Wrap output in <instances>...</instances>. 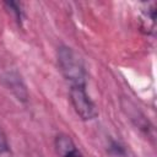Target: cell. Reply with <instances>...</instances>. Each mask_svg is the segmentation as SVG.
<instances>
[{
    "mask_svg": "<svg viewBox=\"0 0 157 157\" xmlns=\"http://www.w3.org/2000/svg\"><path fill=\"white\" fill-rule=\"evenodd\" d=\"M56 56L59 70L70 86H86L87 74L80 56L66 45L58 48Z\"/></svg>",
    "mask_w": 157,
    "mask_h": 157,
    "instance_id": "obj_1",
    "label": "cell"
},
{
    "mask_svg": "<svg viewBox=\"0 0 157 157\" xmlns=\"http://www.w3.org/2000/svg\"><path fill=\"white\" fill-rule=\"evenodd\" d=\"M70 102L80 119L88 121L98 117V109L86 91V86H70Z\"/></svg>",
    "mask_w": 157,
    "mask_h": 157,
    "instance_id": "obj_2",
    "label": "cell"
},
{
    "mask_svg": "<svg viewBox=\"0 0 157 157\" xmlns=\"http://www.w3.org/2000/svg\"><path fill=\"white\" fill-rule=\"evenodd\" d=\"M2 81L6 88L16 97L17 101L26 103L28 101V91L21 75L17 71H7L2 75Z\"/></svg>",
    "mask_w": 157,
    "mask_h": 157,
    "instance_id": "obj_3",
    "label": "cell"
},
{
    "mask_svg": "<svg viewBox=\"0 0 157 157\" xmlns=\"http://www.w3.org/2000/svg\"><path fill=\"white\" fill-rule=\"evenodd\" d=\"M75 148H76V146H75L74 141L70 139V136L61 134L55 137V150H56V153L59 155V157L66 155L67 152H70Z\"/></svg>",
    "mask_w": 157,
    "mask_h": 157,
    "instance_id": "obj_4",
    "label": "cell"
},
{
    "mask_svg": "<svg viewBox=\"0 0 157 157\" xmlns=\"http://www.w3.org/2000/svg\"><path fill=\"white\" fill-rule=\"evenodd\" d=\"M156 6L155 2H151L147 5V9L144 10V16L141 20L142 21V28L146 29L147 33H152L155 29V18H156Z\"/></svg>",
    "mask_w": 157,
    "mask_h": 157,
    "instance_id": "obj_5",
    "label": "cell"
},
{
    "mask_svg": "<svg viewBox=\"0 0 157 157\" xmlns=\"http://www.w3.org/2000/svg\"><path fill=\"white\" fill-rule=\"evenodd\" d=\"M4 5L9 10V12H11V15L15 17V20L17 21V23L18 25H22L23 18H25V12L22 10V5L18 4V2H16V1H6V2H4Z\"/></svg>",
    "mask_w": 157,
    "mask_h": 157,
    "instance_id": "obj_6",
    "label": "cell"
},
{
    "mask_svg": "<svg viewBox=\"0 0 157 157\" xmlns=\"http://www.w3.org/2000/svg\"><path fill=\"white\" fill-rule=\"evenodd\" d=\"M0 157H13L5 132L0 129Z\"/></svg>",
    "mask_w": 157,
    "mask_h": 157,
    "instance_id": "obj_7",
    "label": "cell"
},
{
    "mask_svg": "<svg viewBox=\"0 0 157 157\" xmlns=\"http://www.w3.org/2000/svg\"><path fill=\"white\" fill-rule=\"evenodd\" d=\"M108 151H109L112 157H129L126 151H125V148H124V146H121L117 141H112L110 142V145L108 147Z\"/></svg>",
    "mask_w": 157,
    "mask_h": 157,
    "instance_id": "obj_8",
    "label": "cell"
},
{
    "mask_svg": "<svg viewBox=\"0 0 157 157\" xmlns=\"http://www.w3.org/2000/svg\"><path fill=\"white\" fill-rule=\"evenodd\" d=\"M61 157H83V156L81 155V152H80L77 148H75V150L67 152L66 155H64V156H61Z\"/></svg>",
    "mask_w": 157,
    "mask_h": 157,
    "instance_id": "obj_9",
    "label": "cell"
}]
</instances>
